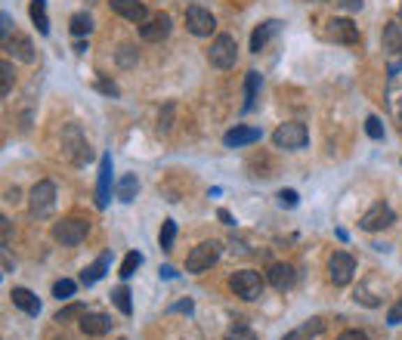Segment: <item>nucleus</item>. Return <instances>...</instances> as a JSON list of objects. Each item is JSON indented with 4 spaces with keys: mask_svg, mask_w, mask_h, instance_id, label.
I'll return each instance as SVG.
<instances>
[{
    "mask_svg": "<svg viewBox=\"0 0 402 340\" xmlns=\"http://www.w3.org/2000/svg\"><path fill=\"white\" fill-rule=\"evenodd\" d=\"M365 133H368L371 140H384V124H380L378 114H368V118H365Z\"/></svg>",
    "mask_w": 402,
    "mask_h": 340,
    "instance_id": "obj_34",
    "label": "nucleus"
},
{
    "mask_svg": "<svg viewBox=\"0 0 402 340\" xmlns=\"http://www.w3.org/2000/svg\"><path fill=\"white\" fill-rule=\"evenodd\" d=\"M174 238H177V223H174V220H164V223H161V235H158V242H161V251H170V248H174Z\"/></svg>",
    "mask_w": 402,
    "mask_h": 340,
    "instance_id": "obj_30",
    "label": "nucleus"
},
{
    "mask_svg": "<svg viewBox=\"0 0 402 340\" xmlns=\"http://www.w3.org/2000/svg\"><path fill=\"white\" fill-rule=\"evenodd\" d=\"M384 53H387L390 75H396L402 68V25L399 22H390V25L384 28Z\"/></svg>",
    "mask_w": 402,
    "mask_h": 340,
    "instance_id": "obj_8",
    "label": "nucleus"
},
{
    "mask_svg": "<svg viewBox=\"0 0 402 340\" xmlns=\"http://www.w3.org/2000/svg\"><path fill=\"white\" fill-rule=\"evenodd\" d=\"M359 226L365 229V232H380V229H390L393 226V211L390 205H375L368 214L359 220Z\"/></svg>",
    "mask_w": 402,
    "mask_h": 340,
    "instance_id": "obj_12",
    "label": "nucleus"
},
{
    "mask_svg": "<svg viewBox=\"0 0 402 340\" xmlns=\"http://www.w3.org/2000/svg\"><path fill=\"white\" fill-rule=\"evenodd\" d=\"M3 50L19 62H34V43L28 40L25 34H13V38L3 43Z\"/></svg>",
    "mask_w": 402,
    "mask_h": 340,
    "instance_id": "obj_18",
    "label": "nucleus"
},
{
    "mask_svg": "<svg viewBox=\"0 0 402 340\" xmlns=\"http://www.w3.org/2000/svg\"><path fill=\"white\" fill-rule=\"evenodd\" d=\"M174 276H177L174 266H164V269H161V279H174Z\"/></svg>",
    "mask_w": 402,
    "mask_h": 340,
    "instance_id": "obj_47",
    "label": "nucleus"
},
{
    "mask_svg": "<svg viewBox=\"0 0 402 340\" xmlns=\"http://www.w3.org/2000/svg\"><path fill=\"white\" fill-rule=\"evenodd\" d=\"M399 13H402V10H399Z\"/></svg>",
    "mask_w": 402,
    "mask_h": 340,
    "instance_id": "obj_48",
    "label": "nucleus"
},
{
    "mask_svg": "<svg viewBox=\"0 0 402 340\" xmlns=\"http://www.w3.org/2000/svg\"><path fill=\"white\" fill-rule=\"evenodd\" d=\"M10 28H13V16L3 10V13H0V38H3V43L10 40Z\"/></svg>",
    "mask_w": 402,
    "mask_h": 340,
    "instance_id": "obj_38",
    "label": "nucleus"
},
{
    "mask_svg": "<svg viewBox=\"0 0 402 340\" xmlns=\"http://www.w3.org/2000/svg\"><path fill=\"white\" fill-rule=\"evenodd\" d=\"M278 205H282V207H297V192L282 189V192H278Z\"/></svg>",
    "mask_w": 402,
    "mask_h": 340,
    "instance_id": "obj_37",
    "label": "nucleus"
},
{
    "mask_svg": "<svg viewBox=\"0 0 402 340\" xmlns=\"http://www.w3.org/2000/svg\"><path fill=\"white\" fill-rule=\"evenodd\" d=\"M177 313H192V300H183V303H177Z\"/></svg>",
    "mask_w": 402,
    "mask_h": 340,
    "instance_id": "obj_46",
    "label": "nucleus"
},
{
    "mask_svg": "<svg viewBox=\"0 0 402 340\" xmlns=\"http://www.w3.org/2000/svg\"><path fill=\"white\" fill-rule=\"evenodd\" d=\"M112 3V13H118L121 19L127 22H136V25H142V22H149V10L142 0H109Z\"/></svg>",
    "mask_w": 402,
    "mask_h": 340,
    "instance_id": "obj_14",
    "label": "nucleus"
},
{
    "mask_svg": "<svg viewBox=\"0 0 402 340\" xmlns=\"http://www.w3.org/2000/svg\"><path fill=\"white\" fill-rule=\"evenodd\" d=\"M337 3L343 6L347 13H356V10H362V0H337Z\"/></svg>",
    "mask_w": 402,
    "mask_h": 340,
    "instance_id": "obj_42",
    "label": "nucleus"
},
{
    "mask_svg": "<svg viewBox=\"0 0 402 340\" xmlns=\"http://www.w3.org/2000/svg\"><path fill=\"white\" fill-rule=\"evenodd\" d=\"M90 232V223L81 220V216H66V220L53 223V238L59 244H66V248H75V244H81L84 238Z\"/></svg>",
    "mask_w": 402,
    "mask_h": 340,
    "instance_id": "obj_3",
    "label": "nucleus"
},
{
    "mask_svg": "<svg viewBox=\"0 0 402 340\" xmlns=\"http://www.w3.org/2000/svg\"><path fill=\"white\" fill-rule=\"evenodd\" d=\"M84 316H87V306H84V303H68V306H66V309H59V313H56V319H53V322L66 325V322H75V319H84Z\"/></svg>",
    "mask_w": 402,
    "mask_h": 340,
    "instance_id": "obj_26",
    "label": "nucleus"
},
{
    "mask_svg": "<svg viewBox=\"0 0 402 340\" xmlns=\"http://www.w3.org/2000/svg\"><path fill=\"white\" fill-rule=\"evenodd\" d=\"M31 19H34V25H38V31L40 34H50V19H47V0H31Z\"/></svg>",
    "mask_w": 402,
    "mask_h": 340,
    "instance_id": "obj_25",
    "label": "nucleus"
},
{
    "mask_svg": "<svg viewBox=\"0 0 402 340\" xmlns=\"http://www.w3.org/2000/svg\"><path fill=\"white\" fill-rule=\"evenodd\" d=\"M140 263H142V254L140 251H131V254L124 257V263H121V279H131L136 269H140Z\"/></svg>",
    "mask_w": 402,
    "mask_h": 340,
    "instance_id": "obj_31",
    "label": "nucleus"
},
{
    "mask_svg": "<svg viewBox=\"0 0 402 340\" xmlns=\"http://www.w3.org/2000/svg\"><path fill=\"white\" fill-rule=\"evenodd\" d=\"M170 114H174V103H168V105H164L161 118H158V130H164V133H168V130H170Z\"/></svg>",
    "mask_w": 402,
    "mask_h": 340,
    "instance_id": "obj_40",
    "label": "nucleus"
},
{
    "mask_svg": "<svg viewBox=\"0 0 402 340\" xmlns=\"http://www.w3.org/2000/svg\"><path fill=\"white\" fill-rule=\"evenodd\" d=\"M10 297H13V306H19L25 316H38V313H40V300H38V294L28 291V288H13Z\"/></svg>",
    "mask_w": 402,
    "mask_h": 340,
    "instance_id": "obj_20",
    "label": "nucleus"
},
{
    "mask_svg": "<svg viewBox=\"0 0 402 340\" xmlns=\"http://www.w3.org/2000/svg\"><path fill=\"white\" fill-rule=\"evenodd\" d=\"M337 340H368V334L365 331H343V334H337Z\"/></svg>",
    "mask_w": 402,
    "mask_h": 340,
    "instance_id": "obj_41",
    "label": "nucleus"
},
{
    "mask_svg": "<svg viewBox=\"0 0 402 340\" xmlns=\"http://www.w3.org/2000/svg\"><path fill=\"white\" fill-rule=\"evenodd\" d=\"M257 90H260V71H248V81H245V112L257 105Z\"/></svg>",
    "mask_w": 402,
    "mask_h": 340,
    "instance_id": "obj_24",
    "label": "nucleus"
},
{
    "mask_svg": "<svg viewBox=\"0 0 402 340\" xmlns=\"http://www.w3.org/2000/svg\"><path fill=\"white\" fill-rule=\"evenodd\" d=\"M322 328H325V322H322V319H310V322H306V325H300L297 331H291V334H288V340H304V337H315V334H319Z\"/></svg>",
    "mask_w": 402,
    "mask_h": 340,
    "instance_id": "obj_28",
    "label": "nucleus"
},
{
    "mask_svg": "<svg viewBox=\"0 0 402 340\" xmlns=\"http://www.w3.org/2000/svg\"><path fill=\"white\" fill-rule=\"evenodd\" d=\"M109 263H112V254H103V257L96 260V263L87 266V269L81 272V281H84V285H87V288H90V285H96V281L105 276V269H109Z\"/></svg>",
    "mask_w": 402,
    "mask_h": 340,
    "instance_id": "obj_22",
    "label": "nucleus"
},
{
    "mask_svg": "<svg viewBox=\"0 0 402 340\" xmlns=\"http://www.w3.org/2000/svg\"><path fill=\"white\" fill-rule=\"evenodd\" d=\"M306 142H310V133H306V127L300 124V121H288V124H282L272 133V146L285 149V151H297V149H304Z\"/></svg>",
    "mask_w": 402,
    "mask_h": 340,
    "instance_id": "obj_5",
    "label": "nucleus"
},
{
    "mask_svg": "<svg viewBox=\"0 0 402 340\" xmlns=\"http://www.w3.org/2000/svg\"><path fill=\"white\" fill-rule=\"evenodd\" d=\"M267 279H269V285L276 288V291H288L294 281H297V272H294V266H288V263H272Z\"/></svg>",
    "mask_w": 402,
    "mask_h": 340,
    "instance_id": "obj_16",
    "label": "nucleus"
},
{
    "mask_svg": "<svg viewBox=\"0 0 402 340\" xmlns=\"http://www.w3.org/2000/svg\"><path fill=\"white\" fill-rule=\"evenodd\" d=\"M118 65H121V68H131V65H136V50L131 47V43H124V47L118 50Z\"/></svg>",
    "mask_w": 402,
    "mask_h": 340,
    "instance_id": "obj_35",
    "label": "nucleus"
},
{
    "mask_svg": "<svg viewBox=\"0 0 402 340\" xmlns=\"http://www.w3.org/2000/svg\"><path fill=\"white\" fill-rule=\"evenodd\" d=\"M186 28H189L195 38H207V34L217 28V19H214V13L204 10V6H189V10H186Z\"/></svg>",
    "mask_w": 402,
    "mask_h": 340,
    "instance_id": "obj_10",
    "label": "nucleus"
},
{
    "mask_svg": "<svg viewBox=\"0 0 402 340\" xmlns=\"http://www.w3.org/2000/svg\"><path fill=\"white\" fill-rule=\"evenodd\" d=\"M217 216L226 223V226H235V220H232V214H229V211H217Z\"/></svg>",
    "mask_w": 402,
    "mask_h": 340,
    "instance_id": "obj_45",
    "label": "nucleus"
},
{
    "mask_svg": "<svg viewBox=\"0 0 402 340\" xmlns=\"http://www.w3.org/2000/svg\"><path fill=\"white\" fill-rule=\"evenodd\" d=\"M328 34H332V40L347 43V47H356L359 43V28L350 19H332L328 22Z\"/></svg>",
    "mask_w": 402,
    "mask_h": 340,
    "instance_id": "obj_15",
    "label": "nucleus"
},
{
    "mask_svg": "<svg viewBox=\"0 0 402 340\" xmlns=\"http://www.w3.org/2000/svg\"><path fill=\"white\" fill-rule=\"evenodd\" d=\"M62 151H66V158L75 164V168H84V164L93 158L87 136L81 133L77 124H66V130H62Z\"/></svg>",
    "mask_w": 402,
    "mask_h": 340,
    "instance_id": "obj_1",
    "label": "nucleus"
},
{
    "mask_svg": "<svg viewBox=\"0 0 402 340\" xmlns=\"http://www.w3.org/2000/svg\"><path fill=\"white\" fill-rule=\"evenodd\" d=\"M226 340H257V334L251 328H245V325H239V328H232L226 334Z\"/></svg>",
    "mask_w": 402,
    "mask_h": 340,
    "instance_id": "obj_36",
    "label": "nucleus"
},
{
    "mask_svg": "<svg viewBox=\"0 0 402 340\" xmlns=\"http://www.w3.org/2000/svg\"><path fill=\"white\" fill-rule=\"evenodd\" d=\"M387 325H402V297L390 306V313H387Z\"/></svg>",
    "mask_w": 402,
    "mask_h": 340,
    "instance_id": "obj_39",
    "label": "nucleus"
},
{
    "mask_svg": "<svg viewBox=\"0 0 402 340\" xmlns=\"http://www.w3.org/2000/svg\"><path fill=\"white\" fill-rule=\"evenodd\" d=\"M99 90H103V93H109V96H118V84H112V81H99Z\"/></svg>",
    "mask_w": 402,
    "mask_h": 340,
    "instance_id": "obj_43",
    "label": "nucleus"
},
{
    "mask_svg": "<svg viewBox=\"0 0 402 340\" xmlns=\"http://www.w3.org/2000/svg\"><path fill=\"white\" fill-rule=\"evenodd\" d=\"M112 198V155L99 158V183H96V207H109Z\"/></svg>",
    "mask_w": 402,
    "mask_h": 340,
    "instance_id": "obj_13",
    "label": "nucleus"
},
{
    "mask_svg": "<svg viewBox=\"0 0 402 340\" xmlns=\"http://www.w3.org/2000/svg\"><path fill=\"white\" fill-rule=\"evenodd\" d=\"M229 288L235 291V297H241V300H260L263 297V279H260V272H254V269H239V272H232V279H229Z\"/></svg>",
    "mask_w": 402,
    "mask_h": 340,
    "instance_id": "obj_4",
    "label": "nucleus"
},
{
    "mask_svg": "<svg viewBox=\"0 0 402 340\" xmlns=\"http://www.w3.org/2000/svg\"><path fill=\"white\" fill-rule=\"evenodd\" d=\"M71 294H75V281H71V279H59L53 285V297L56 300H68Z\"/></svg>",
    "mask_w": 402,
    "mask_h": 340,
    "instance_id": "obj_33",
    "label": "nucleus"
},
{
    "mask_svg": "<svg viewBox=\"0 0 402 340\" xmlns=\"http://www.w3.org/2000/svg\"><path fill=\"white\" fill-rule=\"evenodd\" d=\"M170 28H174V19H170L168 13H158V16H152L149 22H142L140 38H142V40H149V43H158V40L168 38Z\"/></svg>",
    "mask_w": 402,
    "mask_h": 340,
    "instance_id": "obj_11",
    "label": "nucleus"
},
{
    "mask_svg": "<svg viewBox=\"0 0 402 340\" xmlns=\"http://www.w3.org/2000/svg\"><path fill=\"white\" fill-rule=\"evenodd\" d=\"M217 260H220V242H201L189 251V257H186V272L198 276V272L211 269Z\"/></svg>",
    "mask_w": 402,
    "mask_h": 340,
    "instance_id": "obj_6",
    "label": "nucleus"
},
{
    "mask_svg": "<svg viewBox=\"0 0 402 340\" xmlns=\"http://www.w3.org/2000/svg\"><path fill=\"white\" fill-rule=\"evenodd\" d=\"M28 207H31L34 216H50L56 207V186L50 179H40L31 189V198H28Z\"/></svg>",
    "mask_w": 402,
    "mask_h": 340,
    "instance_id": "obj_9",
    "label": "nucleus"
},
{
    "mask_svg": "<svg viewBox=\"0 0 402 340\" xmlns=\"http://www.w3.org/2000/svg\"><path fill=\"white\" fill-rule=\"evenodd\" d=\"M0 223H3V226H0V229H3V248H6V244H10V220H6V216H3V220H0Z\"/></svg>",
    "mask_w": 402,
    "mask_h": 340,
    "instance_id": "obj_44",
    "label": "nucleus"
},
{
    "mask_svg": "<svg viewBox=\"0 0 402 340\" xmlns=\"http://www.w3.org/2000/svg\"><path fill=\"white\" fill-rule=\"evenodd\" d=\"M13 65H10V59H3V65H0V93L3 96H10V90H13Z\"/></svg>",
    "mask_w": 402,
    "mask_h": 340,
    "instance_id": "obj_32",
    "label": "nucleus"
},
{
    "mask_svg": "<svg viewBox=\"0 0 402 340\" xmlns=\"http://www.w3.org/2000/svg\"><path fill=\"white\" fill-rule=\"evenodd\" d=\"M278 28H282V22H278V19H269V22H263V25H257L254 34H251V53H260Z\"/></svg>",
    "mask_w": 402,
    "mask_h": 340,
    "instance_id": "obj_21",
    "label": "nucleus"
},
{
    "mask_svg": "<svg viewBox=\"0 0 402 340\" xmlns=\"http://www.w3.org/2000/svg\"><path fill=\"white\" fill-rule=\"evenodd\" d=\"M353 272H356L353 254H347V251H334V254L328 257V279H332V285H337V288L350 285Z\"/></svg>",
    "mask_w": 402,
    "mask_h": 340,
    "instance_id": "obj_7",
    "label": "nucleus"
},
{
    "mask_svg": "<svg viewBox=\"0 0 402 340\" xmlns=\"http://www.w3.org/2000/svg\"><path fill=\"white\" fill-rule=\"evenodd\" d=\"M112 300H114V306H118L124 316L133 313V303H131V291H127V285L114 288V291H112Z\"/></svg>",
    "mask_w": 402,
    "mask_h": 340,
    "instance_id": "obj_29",
    "label": "nucleus"
},
{
    "mask_svg": "<svg viewBox=\"0 0 402 340\" xmlns=\"http://www.w3.org/2000/svg\"><path fill=\"white\" fill-rule=\"evenodd\" d=\"M68 25H71V34H75V38H84V34L93 31V19L87 16V13H75Z\"/></svg>",
    "mask_w": 402,
    "mask_h": 340,
    "instance_id": "obj_27",
    "label": "nucleus"
},
{
    "mask_svg": "<svg viewBox=\"0 0 402 340\" xmlns=\"http://www.w3.org/2000/svg\"><path fill=\"white\" fill-rule=\"evenodd\" d=\"M260 130L257 127H232L229 133L223 136L226 149H241V146H251V142H260Z\"/></svg>",
    "mask_w": 402,
    "mask_h": 340,
    "instance_id": "obj_19",
    "label": "nucleus"
},
{
    "mask_svg": "<svg viewBox=\"0 0 402 340\" xmlns=\"http://www.w3.org/2000/svg\"><path fill=\"white\" fill-rule=\"evenodd\" d=\"M136 192H140V179L133 177V173H127V177L118 179V186H114V195H118L124 205H131V201L136 198Z\"/></svg>",
    "mask_w": 402,
    "mask_h": 340,
    "instance_id": "obj_23",
    "label": "nucleus"
},
{
    "mask_svg": "<svg viewBox=\"0 0 402 340\" xmlns=\"http://www.w3.org/2000/svg\"><path fill=\"white\" fill-rule=\"evenodd\" d=\"M235 59H239V43H235L232 34H217L211 43V50H207V62L214 65V68H232Z\"/></svg>",
    "mask_w": 402,
    "mask_h": 340,
    "instance_id": "obj_2",
    "label": "nucleus"
},
{
    "mask_svg": "<svg viewBox=\"0 0 402 340\" xmlns=\"http://www.w3.org/2000/svg\"><path fill=\"white\" fill-rule=\"evenodd\" d=\"M112 316H105V313H87L81 319V331L87 337H103V334H109L112 331Z\"/></svg>",
    "mask_w": 402,
    "mask_h": 340,
    "instance_id": "obj_17",
    "label": "nucleus"
}]
</instances>
